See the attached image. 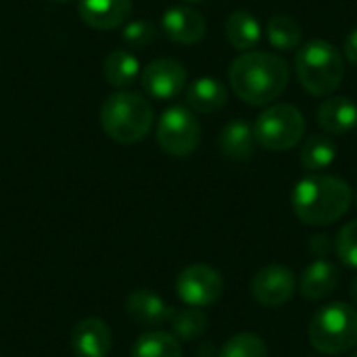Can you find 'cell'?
Returning <instances> with one entry per match:
<instances>
[{
    "label": "cell",
    "mask_w": 357,
    "mask_h": 357,
    "mask_svg": "<svg viewBox=\"0 0 357 357\" xmlns=\"http://www.w3.org/2000/svg\"><path fill=\"white\" fill-rule=\"evenodd\" d=\"M291 69L282 56L266 50L241 52L228 71L234 94L251 107L274 102L289 86Z\"/></svg>",
    "instance_id": "1"
},
{
    "label": "cell",
    "mask_w": 357,
    "mask_h": 357,
    "mask_svg": "<svg viewBox=\"0 0 357 357\" xmlns=\"http://www.w3.org/2000/svg\"><path fill=\"white\" fill-rule=\"evenodd\" d=\"M354 190L337 176L310 174L291 192L295 215L307 226H328L339 222L351 207Z\"/></svg>",
    "instance_id": "2"
},
{
    "label": "cell",
    "mask_w": 357,
    "mask_h": 357,
    "mask_svg": "<svg viewBox=\"0 0 357 357\" xmlns=\"http://www.w3.org/2000/svg\"><path fill=\"white\" fill-rule=\"evenodd\" d=\"M151 102L132 90H119L111 94L100 107V126L105 134L119 144H136L153 128Z\"/></svg>",
    "instance_id": "3"
},
{
    "label": "cell",
    "mask_w": 357,
    "mask_h": 357,
    "mask_svg": "<svg viewBox=\"0 0 357 357\" xmlns=\"http://www.w3.org/2000/svg\"><path fill=\"white\" fill-rule=\"evenodd\" d=\"M295 71L305 92L314 96H328L343 82V54L326 40H310L297 48Z\"/></svg>",
    "instance_id": "4"
},
{
    "label": "cell",
    "mask_w": 357,
    "mask_h": 357,
    "mask_svg": "<svg viewBox=\"0 0 357 357\" xmlns=\"http://www.w3.org/2000/svg\"><path fill=\"white\" fill-rule=\"evenodd\" d=\"M310 343L316 351L339 356L357 347V307L347 303H331L320 307L307 328Z\"/></svg>",
    "instance_id": "5"
},
{
    "label": "cell",
    "mask_w": 357,
    "mask_h": 357,
    "mask_svg": "<svg viewBox=\"0 0 357 357\" xmlns=\"http://www.w3.org/2000/svg\"><path fill=\"white\" fill-rule=\"evenodd\" d=\"M253 132L259 146L282 153L301 142L305 134V117L297 107L289 102H276L259 113Z\"/></svg>",
    "instance_id": "6"
},
{
    "label": "cell",
    "mask_w": 357,
    "mask_h": 357,
    "mask_svg": "<svg viewBox=\"0 0 357 357\" xmlns=\"http://www.w3.org/2000/svg\"><path fill=\"white\" fill-rule=\"evenodd\" d=\"M155 136L163 153L172 157H188L201 142V126L188 107L176 105L163 111Z\"/></svg>",
    "instance_id": "7"
},
{
    "label": "cell",
    "mask_w": 357,
    "mask_h": 357,
    "mask_svg": "<svg viewBox=\"0 0 357 357\" xmlns=\"http://www.w3.org/2000/svg\"><path fill=\"white\" fill-rule=\"evenodd\" d=\"M176 293L190 307H207L222 297L224 278L215 268L195 264L180 272L176 280Z\"/></svg>",
    "instance_id": "8"
},
{
    "label": "cell",
    "mask_w": 357,
    "mask_h": 357,
    "mask_svg": "<svg viewBox=\"0 0 357 357\" xmlns=\"http://www.w3.org/2000/svg\"><path fill=\"white\" fill-rule=\"evenodd\" d=\"M295 274L280 264L261 268L251 280V295L264 307H282L295 295Z\"/></svg>",
    "instance_id": "9"
},
{
    "label": "cell",
    "mask_w": 357,
    "mask_h": 357,
    "mask_svg": "<svg viewBox=\"0 0 357 357\" xmlns=\"http://www.w3.org/2000/svg\"><path fill=\"white\" fill-rule=\"evenodd\" d=\"M140 84L157 100L176 98L186 86V69L176 59H155L140 71Z\"/></svg>",
    "instance_id": "10"
},
{
    "label": "cell",
    "mask_w": 357,
    "mask_h": 357,
    "mask_svg": "<svg viewBox=\"0 0 357 357\" xmlns=\"http://www.w3.org/2000/svg\"><path fill=\"white\" fill-rule=\"evenodd\" d=\"M165 36L176 44H197L205 38L207 23L203 15L190 6H172L161 17Z\"/></svg>",
    "instance_id": "11"
},
{
    "label": "cell",
    "mask_w": 357,
    "mask_h": 357,
    "mask_svg": "<svg viewBox=\"0 0 357 357\" xmlns=\"http://www.w3.org/2000/svg\"><path fill=\"white\" fill-rule=\"evenodd\" d=\"M77 13L92 29H115L123 25L132 13V0H79Z\"/></svg>",
    "instance_id": "12"
},
{
    "label": "cell",
    "mask_w": 357,
    "mask_h": 357,
    "mask_svg": "<svg viewBox=\"0 0 357 357\" xmlns=\"http://www.w3.org/2000/svg\"><path fill=\"white\" fill-rule=\"evenodd\" d=\"M111 343V328L98 318H86L77 322L71 333V347L77 357H107Z\"/></svg>",
    "instance_id": "13"
},
{
    "label": "cell",
    "mask_w": 357,
    "mask_h": 357,
    "mask_svg": "<svg viewBox=\"0 0 357 357\" xmlns=\"http://www.w3.org/2000/svg\"><path fill=\"white\" fill-rule=\"evenodd\" d=\"M318 123L326 134H349L357 128V105L349 96L326 98L318 107Z\"/></svg>",
    "instance_id": "14"
},
{
    "label": "cell",
    "mask_w": 357,
    "mask_h": 357,
    "mask_svg": "<svg viewBox=\"0 0 357 357\" xmlns=\"http://www.w3.org/2000/svg\"><path fill=\"white\" fill-rule=\"evenodd\" d=\"M184 102L192 113H215L226 107L228 90L215 77H199L186 86Z\"/></svg>",
    "instance_id": "15"
},
{
    "label": "cell",
    "mask_w": 357,
    "mask_h": 357,
    "mask_svg": "<svg viewBox=\"0 0 357 357\" xmlns=\"http://www.w3.org/2000/svg\"><path fill=\"white\" fill-rule=\"evenodd\" d=\"M339 276H341L339 268L333 261L318 259L312 266H307L301 276V284H299L301 295L310 301H322L335 293L339 284Z\"/></svg>",
    "instance_id": "16"
},
{
    "label": "cell",
    "mask_w": 357,
    "mask_h": 357,
    "mask_svg": "<svg viewBox=\"0 0 357 357\" xmlns=\"http://www.w3.org/2000/svg\"><path fill=\"white\" fill-rule=\"evenodd\" d=\"M255 132L253 126L243 121V119H234L230 123H226L220 132L218 138V146L222 151L224 157L234 159V161H245L255 153Z\"/></svg>",
    "instance_id": "17"
},
{
    "label": "cell",
    "mask_w": 357,
    "mask_h": 357,
    "mask_svg": "<svg viewBox=\"0 0 357 357\" xmlns=\"http://www.w3.org/2000/svg\"><path fill=\"white\" fill-rule=\"evenodd\" d=\"M126 310L142 326H157L169 320L172 307L153 291H134L126 299Z\"/></svg>",
    "instance_id": "18"
},
{
    "label": "cell",
    "mask_w": 357,
    "mask_h": 357,
    "mask_svg": "<svg viewBox=\"0 0 357 357\" xmlns=\"http://www.w3.org/2000/svg\"><path fill=\"white\" fill-rule=\"evenodd\" d=\"M224 29H226L228 42L241 52L253 50L261 40V25L255 19V15L249 10H234L226 19Z\"/></svg>",
    "instance_id": "19"
},
{
    "label": "cell",
    "mask_w": 357,
    "mask_h": 357,
    "mask_svg": "<svg viewBox=\"0 0 357 357\" xmlns=\"http://www.w3.org/2000/svg\"><path fill=\"white\" fill-rule=\"evenodd\" d=\"M102 73L111 86L126 88V86L134 84L136 77H140V61L128 48H117L107 54V59L102 63Z\"/></svg>",
    "instance_id": "20"
},
{
    "label": "cell",
    "mask_w": 357,
    "mask_h": 357,
    "mask_svg": "<svg viewBox=\"0 0 357 357\" xmlns=\"http://www.w3.org/2000/svg\"><path fill=\"white\" fill-rule=\"evenodd\" d=\"M335 157H337V146L331 140V136H326V134H314V136H310L303 142L301 155H299L303 169H307L312 174L322 172L328 165H333Z\"/></svg>",
    "instance_id": "21"
},
{
    "label": "cell",
    "mask_w": 357,
    "mask_h": 357,
    "mask_svg": "<svg viewBox=\"0 0 357 357\" xmlns=\"http://www.w3.org/2000/svg\"><path fill=\"white\" fill-rule=\"evenodd\" d=\"M132 357H184L178 339L163 331L144 333L132 349Z\"/></svg>",
    "instance_id": "22"
},
{
    "label": "cell",
    "mask_w": 357,
    "mask_h": 357,
    "mask_svg": "<svg viewBox=\"0 0 357 357\" xmlns=\"http://www.w3.org/2000/svg\"><path fill=\"white\" fill-rule=\"evenodd\" d=\"M303 40V29L295 17L274 15L268 23V42L276 50H297Z\"/></svg>",
    "instance_id": "23"
},
{
    "label": "cell",
    "mask_w": 357,
    "mask_h": 357,
    "mask_svg": "<svg viewBox=\"0 0 357 357\" xmlns=\"http://www.w3.org/2000/svg\"><path fill=\"white\" fill-rule=\"evenodd\" d=\"M169 324L176 339L182 341H195L207 331V316L201 312V307H184V310H172Z\"/></svg>",
    "instance_id": "24"
},
{
    "label": "cell",
    "mask_w": 357,
    "mask_h": 357,
    "mask_svg": "<svg viewBox=\"0 0 357 357\" xmlns=\"http://www.w3.org/2000/svg\"><path fill=\"white\" fill-rule=\"evenodd\" d=\"M218 357H268V347L261 337L253 333H241L220 349Z\"/></svg>",
    "instance_id": "25"
},
{
    "label": "cell",
    "mask_w": 357,
    "mask_h": 357,
    "mask_svg": "<svg viewBox=\"0 0 357 357\" xmlns=\"http://www.w3.org/2000/svg\"><path fill=\"white\" fill-rule=\"evenodd\" d=\"M335 251L343 266L357 270V220L341 228L335 241Z\"/></svg>",
    "instance_id": "26"
},
{
    "label": "cell",
    "mask_w": 357,
    "mask_h": 357,
    "mask_svg": "<svg viewBox=\"0 0 357 357\" xmlns=\"http://www.w3.org/2000/svg\"><path fill=\"white\" fill-rule=\"evenodd\" d=\"M155 38V25L144 21V19H136L130 21L123 29V42L130 50H138L144 48L153 42Z\"/></svg>",
    "instance_id": "27"
},
{
    "label": "cell",
    "mask_w": 357,
    "mask_h": 357,
    "mask_svg": "<svg viewBox=\"0 0 357 357\" xmlns=\"http://www.w3.org/2000/svg\"><path fill=\"white\" fill-rule=\"evenodd\" d=\"M310 251L318 257V259H324L331 251V241L326 234H316L312 241H310Z\"/></svg>",
    "instance_id": "28"
},
{
    "label": "cell",
    "mask_w": 357,
    "mask_h": 357,
    "mask_svg": "<svg viewBox=\"0 0 357 357\" xmlns=\"http://www.w3.org/2000/svg\"><path fill=\"white\" fill-rule=\"evenodd\" d=\"M343 52L347 56V61L351 65L357 67V27H354L347 36H345V42H343Z\"/></svg>",
    "instance_id": "29"
},
{
    "label": "cell",
    "mask_w": 357,
    "mask_h": 357,
    "mask_svg": "<svg viewBox=\"0 0 357 357\" xmlns=\"http://www.w3.org/2000/svg\"><path fill=\"white\" fill-rule=\"evenodd\" d=\"M349 295H351V301H354V307H357V276L351 280V287H349Z\"/></svg>",
    "instance_id": "30"
},
{
    "label": "cell",
    "mask_w": 357,
    "mask_h": 357,
    "mask_svg": "<svg viewBox=\"0 0 357 357\" xmlns=\"http://www.w3.org/2000/svg\"><path fill=\"white\" fill-rule=\"evenodd\" d=\"M184 2H190V4H197V2H203V0H184Z\"/></svg>",
    "instance_id": "31"
},
{
    "label": "cell",
    "mask_w": 357,
    "mask_h": 357,
    "mask_svg": "<svg viewBox=\"0 0 357 357\" xmlns=\"http://www.w3.org/2000/svg\"><path fill=\"white\" fill-rule=\"evenodd\" d=\"M50 2H69V0H50Z\"/></svg>",
    "instance_id": "32"
},
{
    "label": "cell",
    "mask_w": 357,
    "mask_h": 357,
    "mask_svg": "<svg viewBox=\"0 0 357 357\" xmlns=\"http://www.w3.org/2000/svg\"><path fill=\"white\" fill-rule=\"evenodd\" d=\"M351 357H357V351H356V354H354V356H351Z\"/></svg>",
    "instance_id": "33"
}]
</instances>
